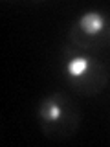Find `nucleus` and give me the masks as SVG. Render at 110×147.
Listing matches in <instances>:
<instances>
[{
	"instance_id": "obj_1",
	"label": "nucleus",
	"mask_w": 110,
	"mask_h": 147,
	"mask_svg": "<svg viewBox=\"0 0 110 147\" xmlns=\"http://www.w3.org/2000/svg\"><path fill=\"white\" fill-rule=\"evenodd\" d=\"M103 18H101V15H97V13H86L85 17L81 18V28L85 33L88 35H95L99 33L101 30H103Z\"/></svg>"
},
{
	"instance_id": "obj_3",
	"label": "nucleus",
	"mask_w": 110,
	"mask_h": 147,
	"mask_svg": "<svg viewBox=\"0 0 110 147\" xmlns=\"http://www.w3.org/2000/svg\"><path fill=\"white\" fill-rule=\"evenodd\" d=\"M44 116L48 119H59L61 118V107H59L57 103H50L44 110Z\"/></svg>"
},
{
	"instance_id": "obj_2",
	"label": "nucleus",
	"mask_w": 110,
	"mask_h": 147,
	"mask_svg": "<svg viewBox=\"0 0 110 147\" xmlns=\"http://www.w3.org/2000/svg\"><path fill=\"white\" fill-rule=\"evenodd\" d=\"M86 68H88V59H85V57H75L73 61H70V64H68V76H72V77H81L82 74L86 72Z\"/></svg>"
}]
</instances>
